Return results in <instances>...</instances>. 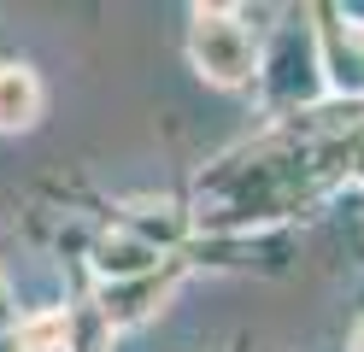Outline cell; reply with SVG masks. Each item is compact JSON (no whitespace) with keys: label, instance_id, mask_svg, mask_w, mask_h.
<instances>
[{"label":"cell","instance_id":"obj_2","mask_svg":"<svg viewBox=\"0 0 364 352\" xmlns=\"http://www.w3.org/2000/svg\"><path fill=\"white\" fill-rule=\"evenodd\" d=\"M153 265H159V247H147V235H135V229H112V235L95 241V270L112 282V288L153 276Z\"/></svg>","mask_w":364,"mask_h":352},{"label":"cell","instance_id":"obj_3","mask_svg":"<svg viewBox=\"0 0 364 352\" xmlns=\"http://www.w3.org/2000/svg\"><path fill=\"white\" fill-rule=\"evenodd\" d=\"M41 117V82L30 65H0V129L18 135Z\"/></svg>","mask_w":364,"mask_h":352},{"label":"cell","instance_id":"obj_4","mask_svg":"<svg viewBox=\"0 0 364 352\" xmlns=\"http://www.w3.org/2000/svg\"><path fill=\"white\" fill-rule=\"evenodd\" d=\"M65 335V317L53 311V317H36V323H24L18 329V341H24V352H53V341Z\"/></svg>","mask_w":364,"mask_h":352},{"label":"cell","instance_id":"obj_5","mask_svg":"<svg viewBox=\"0 0 364 352\" xmlns=\"http://www.w3.org/2000/svg\"><path fill=\"white\" fill-rule=\"evenodd\" d=\"M353 352H364V329H358V335H353Z\"/></svg>","mask_w":364,"mask_h":352},{"label":"cell","instance_id":"obj_1","mask_svg":"<svg viewBox=\"0 0 364 352\" xmlns=\"http://www.w3.org/2000/svg\"><path fill=\"white\" fill-rule=\"evenodd\" d=\"M188 59L212 88H241L259 70V41L235 6H200L188 23Z\"/></svg>","mask_w":364,"mask_h":352}]
</instances>
